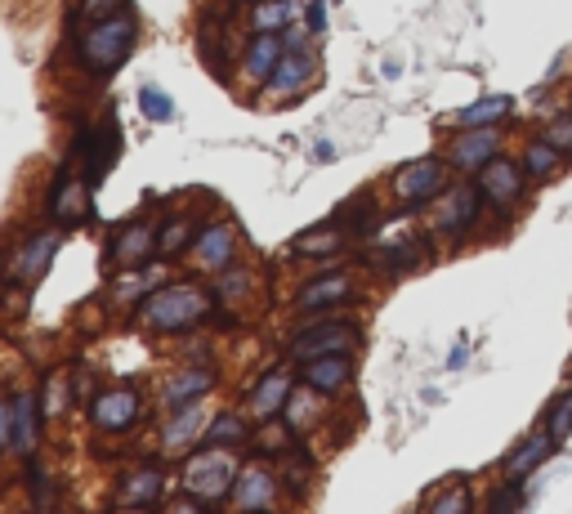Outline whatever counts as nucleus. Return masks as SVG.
<instances>
[{
  "mask_svg": "<svg viewBox=\"0 0 572 514\" xmlns=\"http://www.w3.org/2000/svg\"><path fill=\"white\" fill-rule=\"evenodd\" d=\"M139 32L143 23L135 5L121 9V14L94 18V23H76V36H72L76 72H85L90 81H112L130 63V54L139 50Z\"/></svg>",
  "mask_w": 572,
  "mask_h": 514,
  "instance_id": "1",
  "label": "nucleus"
},
{
  "mask_svg": "<svg viewBox=\"0 0 572 514\" xmlns=\"http://www.w3.org/2000/svg\"><path fill=\"white\" fill-rule=\"evenodd\" d=\"M215 309H219L215 291L184 278V282H161V287H152L135 304V318L152 336H188V331H197L202 322H211Z\"/></svg>",
  "mask_w": 572,
  "mask_h": 514,
  "instance_id": "2",
  "label": "nucleus"
},
{
  "mask_svg": "<svg viewBox=\"0 0 572 514\" xmlns=\"http://www.w3.org/2000/svg\"><path fill=\"white\" fill-rule=\"evenodd\" d=\"M242 447H211V443H197L193 452L184 456L179 465V492H188L193 501L219 510L228 497H233V483L242 474Z\"/></svg>",
  "mask_w": 572,
  "mask_h": 514,
  "instance_id": "3",
  "label": "nucleus"
},
{
  "mask_svg": "<svg viewBox=\"0 0 572 514\" xmlns=\"http://www.w3.org/2000/svg\"><path fill=\"white\" fill-rule=\"evenodd\" d=\"M362 349V327L349 313L322 309L304 313V322L295 327V336L286 340V363H313V358H336V354H358Z\"/></svg>",
  "mask_w": 572,
  "mask_h": 514,
  "instance_id": "4",
  "label": "nucleus"
},
{
  "mask_svg": "<svg viewBox=\"0 0 572 514\" xmlns=\"http://www.w3.org/2000/svg\"><path fill=\"white\" fill-rule=\"evenodd\" d=\"M117 157H121V121H117V112H108L103 121H81V117H76L68 161H72L76 170H81L85 179H90L94 193L108 184V175H112V166H117Z\"/></svg>",
  "mask_w": 572,
  "mask_h": 514,
  "instance_id": "5",
  "label": "nucleus"
},
{
  "mask_svg": "<svg viewBox=\"0 0 572 514\" xmlns=\"http://www.w3.org/2000/svg\"><path fill=\"white\" fill-rule=\"evenodd\" d=\"M148 416V394L139 385H103L85 403V421L99 439H126Z\"/></svg>",
  "mask_w": 572,
  "mask_h": 514,
  "instance_id": "6",
  "label": "nucleus"
},
{
  "mask_svg": "<svg viewBox=\"0 0 572 514\" xmlns=\"http://www.w3.org/2000/svg\"><path fill=\"white\" fill-rule=\"evenodd\" d=\"M63 246V228H32L14 242L9 251V264H5V278L14 287H41L54 269V255Z\"/></svg>",
  "mask_w": 572,
  "mask_h": 514,
  "instance_id": "7",
  "label": "nucleus"
},
{
  "mask_svg": "<svg viewBox=\"0 0 572 514\" xmlns=\"http://www.w3.org/2000/svg\"><path fill=\"white\" fill-rule=\"evenodd\" d=\"M447 179H452V166H447V157H416L407 161V166H398L394 175H389V188H394V197L403 202V211H421V206L438 202V197L447 193Z\"/></svg>",
  "mask_w": 572,
  "mask_h": 514,
  "instance_id": "8",
  "label": "nucleus"
},
{
  "mask_svg": "<svg viewBox=\"0 0 572 514\" xmlns=\"http://www.w3.org/2000/svg\"><path fill=\"white\" fill-rule=\"evenodd\" d=\"M45 215H50L54 228H63V233L81 228L94 215V188L72 161H63V166L54 170V184H50V193H45Z\"/></svg>",
  "mask_w": 572,
  "mask_h": 514,
  "instance_id": "9",
  "label": "nucleus"
},
{
  "mask_svg": "<svg viewBox=\"0 0 572 514\" xmlns=\"http://www.w3.org/2000/svg\"><path fill=\"white\" fill-rule=\"evenodd\" d=\"M237 251H242V233H237V224L228 220V215H219V220H206L202 228H197V237H193V246H188L184 260L193 264L197 273L215 278V273L233 269Z\"/></svg>",
  "mask_w": 572,
  "mask_h": 514,
  "instance_id": "10",
  "label": "nucleus"
},
{
  "mask_svg": "<svg viewBox=\"0 0 572 514\" xmlns=\"http://www.w3.org/2000/svg\"><path fill=\"white\" fill-rule=\"evenodd\" d=\"M157 237H161V224H152L148 215H135V220L117 224L108 237V251H103V264L117 273L126 269H148L157 260Z\"/></svg>",
  "mask_w": 572,
  "mask_h": 514,
  "instance_id": "11",
  "label": "nucleus"
},
{
  "mask_svg": "<svg viewBox=\"0 0 572 514\" xmlns=\"http://www.w3.org/2000/svg\"><path fill=\"white\" fill-rule=\"evenodd\" d=\"M322 76L318 50H286L282 63L273 68L269 85L260 90V108H282V103H300V94Z\"/></svg>",
  "mask_w": 572,
  "mask_h": 514,
  "instance_id": "12",
  "label": "nucleus"
},
{
  "mask_svg": "<svg viewBox=\"0 0 572 514\" xmlns=\"http://www.w3.org/2000/svg\"><path fill=\"white\" fill-rule=\"evenodd\" d=\"M166 501V470L161 461H135L112 483V510H157Z\"/></svg>",
  "mask_w": 572,
  "mask_h": 514,
  "instance_id": "13",
  "label": "nucleus"
},
{
  "mask_svg": "<svg viewBox=\"0 0 572 514\" xmlns=\"http://www.w3.org/2000/svg\"><path fill=\"white\" fill-rule=\"evenodd\" d=\"M286 45H282V32H260V36H246L242 54H237L233 63V81L242 94H260L264 85H269L273 68L282 63Z\"/></svg>",
  "mask_w": 572,
  "mask_h": 514,
  "instance_id": "14",
  "label": "nucleus"
},
{
  "mask_svg": "<svg viewBox=\"0 0 572 514\" xmlns=\"http://www.w3.org/2000/svg\"><path fill=\"white\" fill-rule=\"evenodd\" d=\"M483 215V193L479 184H447V193L434 202V233L447 242H461Z\"/></svg>",
  "mask_w": 572,
  "mask_h": 514,
  "instance_id": "15",
  "label": "nucleus"
},
{
  "mask_svg": "<svg viewBox=\"0 0 572 514\" xmlns=\"http://www.w3.org/2000/svg\"><path fill=\"white\" fill-rule=\"evenodd\" d=\"M282 497H286L282 474L273 470L269 461H260V456H255V461L242 465V474H237L228 506H233L237 514H242V510H269V514H278V501Z\"/></svg>",
  "mask_w": 572,
  "mask_h": 514,
  "instance_id": "16",
  "label": "nucleus"
},
{
  "mask_svg": "<svg viewBox=\"0 0 572 514\" xmlns=\"http://www.w3.org/2000/svg\"><path fill=\"white\" fill-rule=\"evenodd\" d=\"M300 389V376H295V363H282V367H269L251 389H246V416L255 425L260 421H273V416L286 412L291 394Z\"/></svg>",
  "mask_w": 572,
  "mask_h": 514,
  "instance_id": "17",
  "label": "nucleus"
},
{
  "mask_svg": "<svg viewBox=\"0 0 572 514\" xmlns=\"http://www.w3.org/2000/svg\"><path fill=\"white\" fill-rule=\"evenodd\" d=\"M474 184H479L483 193V206H492L497 215H510L514 206L523 202V188H528V170L519 166V161H488V166L474 175Z\"/></svg>",
  "mask_w": 572,
  "mask_h": 514,
  "instance_id": "18",
  "label": "nucleus"
},
{
  "mask_svg": "<svg viewBox=\"0 0 572 514\" xmlns=\"http://www.w3.org/2000/svg\"><path fill=\"white\" fill-rule=\"evenodd\" d=\"M497 157H501V130L497 126H470L447 144V166H452L456 175H470V179Z\"/></svg>",
  "mask_w": 572,
  "mask_h": 514,
  "instance_id": "19",
  "label": "nucleus"
},
{
  "mask_svg": "<svg viewBox=\"0 0 572 514\" xmlns=\"http://www.w3.org/2000/svg\"><path fill=\"white\" fill-rule=\"evenodd\" d=\"M358 295V278L349 269H327L304 278V287L295 291V309L300 313H322V309H340Z\"/></svg>",
  "mask_w": 572,
  "mask_h": 514,
  "instance_id": "20",
  "label": "nucleus"
},
{
  "mask_svg": "<svg viewBox=\"0 0 572 514\" xmlns=\"http://www.w3.org/2000/svg\"><path fill=\"white\" fill-rule=\"evenodd\" d=\"M349 242H354L349 228L340 224V215H331V220H322V224L300 228V233L291 237V255L295 260H336Z\"/></svg>",
  "mask_w": 572,
  "mask_h": 514,
  "instance_id": "21",
  "label": "nucleus"
},
{
  "mask_svg": "<svg viewBox=\"0 0 572 514\" xmlns=\"http://www.w3.org/2000/svg\"><path fill=\"white\" fill-rule=\"evenodd\" d=\"M295 376H300V385L313 389V394L336 398V394H345V389L354 385V354L313 358V363H300V367H295Z\"/></svg>",
  "mask_w": 572,
  "mask_h": 514,
  "instance_id": "22",
  "label": "nucleus"
},
{
  "mask_svg": "<svg viewBox=\"0 0 572 514\" xmlns=\"http://www.w3.org/2000/svg\"><path fill=\"white\" fill-rule=\"evenodd\" d=\"M219 385V371L211 363H193V367H179L175 376L161 385V403L170 407V412H179V407H193L202 403L206 394Z\"/></svg>",
  "mask_w": 572,
  "mask_h": 514,
  "instance_id": "23",
  "label": "nucleus"
},
{
  "mask_svg": "<svg viewBox=\"0 0 572 514\" xmlns=\"http://www.w3.org/2000/svg\"><path fill=\"white\" fill-rule=\"evenodd\" d=\"M206 421H211V416H206V407H202V403L170 412L166 421H161V452H166V456H188L197 443H202Z\"/></svg>",
  "mask_w": 572,
  "mask_h": 514,
  "instance_id": "24",
  "label": "nucleus"
},
{
  "mask_svg": "<svg viewBox=\"0 0 572 514\" xmlns=\"http://www.w3.org/2000/svg\"><path fill=\"white\" fill-rule=\"evenodd\" d=\"M367 264H376L389 278H407L412 269L425 264V237H398V242H380L367 251Z\"/></svg>",
  "mask_w": 572,
  "mask_h": 514,
  "instance_id": "25",
  "label": "nucleus"
},
{
  "mask_svg": "<svg viewBox=\"0 0 572 514\" xmlns=\"http://www.w3.org/2000/svg\"><path fill=\"white\" fill-rule=\"evenodd\" d=\"M41 389H14V452L32 456L36 452V434H41Z\"/></svg>",
  "mask_w": 572,
  "mask_h": 514,
  "instance_id": "26",
  "label": "nucleus"
},
{
  "mask_svg": "<svg viewBox=\"0 0 572 514\" xmlns=\"http://www.w3.org/2000/svg\"><path fill=\"white\" fill-rule=\"evenodd\" d=\"M300 18H304V0H251V9H246V36L286 32Z\"/></svg>",
  "mask_w": 572,
  "mask_h": 514,
  "instance_id": "27",
  "label": "nucleus"
},
{
  "mask_svg": "<svg viewBox=\"0 0 572 514\" xmlns=\"http://www.w3.org/2000/svg\"><path fill=\"white\" fill-rule=\"evenodd\" d=\"M555 447H559V439H555L550 430L532 434L528 443H519L510 456H505V479H528L532 470H541V465L555 456Z\"/></svg>",
  "mask_w": 572,
  "mask_h": 514,
  "instance_id": "28",
  "label": "nucleus"
},
{
  "mask_svg": "<svg viewBox=\"0 0 572 514\" xmlns=\"http://www.w3.org/2000/svg\"><path fill=\"white\" fill-rule=\"evenodd\" d=\"M255 282H260V278H255L251 264H233V269L215 273V278H211V291H215V300L224 304V309H242V304H251Z\"/></svg>",
  "mask_w": 572,
  "mask_h": 514,
  "instance_id": "29",
  "label": "nucleus"
},
{
  "mask_svg": "<svg viewBox=\"0 0 572 514\" xmlns=\"http://www.w3.org/2000/svg\"><path fill=\"white\" fill-rule=\"evenodd\" d=\"M295 443H300V434L286 425V416H273V421L255 425V434H251V443H246V447H251V456H260V461H269V456H278V461H282Z\"/></svg>",
  "mask_w": 572,
  "mask_h": 514,
  "instance_id": "30",
  "label": "nucleus"
},
{
  "mask_svg": "<svg viewBox=\"0 0 572 514\" xmlns=\"http://www.w3.org/2000/svg\"><path fill=\"white\" fill-rule=\"evenodd\" d=\"M251 434H255V421L246 412H215L211 421H206L202 443H211V447H246V443H251Z\"/></svg>",
  "mask_w": 572,
  "mask_h": 514,
  "instance_id": "31",
  "label": "nucleus"
},
{
  "mask_svg": "<svg viewBox=\"0 0 572 514\" xmlns=\"http://www.w3.org/2000/svg\"><path fill=\"white\" fill-rule=\"evenodd\" d=\"M340 224L349 228V237H354V242H367L371 233H376L380 224H385V215L376 211V197L371 193H358V197H349L345 206H340Z\"/></svg>",
  "mask_w": 572,
  "mask_h": 514,
  "instance_id": "32",
  "label": "nucleus"
},
{
  "mask_svg": "<svg viewBox=\"0 0 572 514\" xmlns=\"http://www.w3.org/2000/svg\"><path fill=\"white\" fill-rule=\"evenodd\" d=\"M416 514H474V488L470 479H447L443 488H434L425 497V506Z\"/></svg>",
  "mask_w": 572,
  "mask_h": 514,
  "instance_id": "33",
  "label": "nucleus"
},
{
  "mask_svg": "<svg viewBox=\"0 0 572 514\" xmlns=\"http://www.w3.org/2000/svg\"><path fill=\"white\" fill-rule=\"evenodd\" d=\"M197 224L193 215H170L166 224H161V237H157V260H184L188 246H193L197 237Z\"/></svg>",
  "mask_w": 572,
  "mask_h": 514,
  "instance_id": "34",
  "label": "nucleus"
},
{
  "mask_svg": "<svg viewBox=\"0 0 572 514\" xmlns=\"http://www.w3.org/2000/svg\"><path fill=\"white\" fill-rule=\"evenodd\" d=\"M519 166L528 170V179H550V175H559V166H564V152L550 144L546 135H537V139H528V144H523V161H519Z\"/></svg>",
  "mask_w": 572,
  "mask_h": 514,
  "instance_id": "35",
  "label": "nucleus"
},
{
  "mask_svg": "<svg viewBox=\"0 0 572 514\" xmlns=\"http://www.w3.org/2000/svg\"><path fill=\"white\" fill-rule=\"evenodd\" d=\"M514 112V99L510 94H488V99L470 103V108L456 112V126L470 130V126H497V121H505Z\"/></svg>",
  "mask_w": 572,
  "mask_h": 514,
  "instance_id": "36",
  "label": "nucleus"
},
{
  "mask_svg": "<svg viewBox=\"0 0 572 514\" xmlns=\"http://www.w3.org/2000/svg\"><path fill=\"white\" fill-rule=\"evenodd\" d=\"M318 403H327V398L300 385V389L291 394V403H286V412H282V416H286V425H291L295 434H309L313 425H318Z\"/></svg>",
  "mask_w": 572,
  "mask_h": 514,
  "instance_id": "37",
  "label": "nucleus"
},
{
  "mask_svg": "<svg viewBox=\"0 0 572 514\" xmlns=\"http://www.w3.org/2000/svg\"><path fill=\"white\" fill-rule=\"evenodd\" d=\"M135 103H139L143 121H152V126H170V121H175V117H179L175 99H170V94H166V90H161V85H139Z\"/></svg>",
  "mask_w": 572,
  "mask_h": 514,
  "instance_id": "38",
  "label": "nucleus"
},
{
  "mask_svg": "<svg viewBox=\"0 0 572 514\" xmlns=\"http://www.w3.org/2000/svg\"><path fill=\"white\" fill-rule=\"evenodd\" d=\"M36 389H41V412H45V421H59V416L72 407L68 371H50V376H45V385H36Z\"/></svg>",
  "mask_w": 572,
  "mask_h": 514,
  "instance_id": "39",
  "label": "nucleus"
},
{
  "mask_svg": "<svg viewBox=\"0 0 572 514\" xmlns=\"http://www.w3.org/2000/svg\"><path fill=\"white\" fill-rule=\"evenodd\" d=\"M519 501H523V479H505L501 488H492L488 514H519Z\"/></svg>",
  "mask_w": 572,
  "mask_h": 514,
  "instance_id": "40",
  "label": "nucleus"
},
{
  "mask_svg": "<svg viewBox=\"0 0 572 514\" xmlns=\"http://www.w3.org/2000/svg\"><path fill=\"white\" fill-rule=\"evenodd\" d=\"M121 9H130V0H76L72 18H76V23H94V18L121 14Z\"/></svg>",
  "mask_w": 572,
  "mask_h": 514,
  "instance_id": "41",
  "label": "nucleus"
},
{
  "mask_svg": "<svg viewBox=\"0 0 572 514\" xmlns=\"http://www.w3.org/2000/svg\"><path fill=\"white\" fill-rule=\"evenodd\" d=\"M546 430H550V434H555V439H559V443H564V439H568V434H572V389H568V394H564V398H559V403H555V407H550V421H546Z\"/></svg>",
  "mask_w": 572,
  "mask_h": 514,
  "instance_id": "42",
  "label": "nucleus"
},
{
  "mask_svg": "<svg viewBox=\"0 0 572 514\" xmlns=\"http://www.w3.org/2000/svg\"><path fill=\"white\" fill-rule=\"evenodd\" d=\"M14 452V398H0V456Z\"/></svg>",
  "mask_w": 572,
  "mask_h": 514,
  "instance_id": "43",
  "label": "nucleus"
},
{
  "mask_svg": "<svg viewBox=\"0 0 572 514\" xmlns=\"http://www.w3.org/2000/svg\"><path fill=\"white\" fill-rule=\"evenodd\" d=\"M304 27L313 36H327V0H304Z\"/></svg>",
  "mask_w": 572,
  "mask_h": 514,
  "instance_id": "44",
  "label": "nucleus"
},
{
  "mask_svg": "<svg viewBox=\"0 0 572 514\" xmlns=\"http://www.w3.org/2000/svg\"><path fill=\"white\" fill-rule=\"evenodd\" d=\"M546 139H550V144H555L559 152H572V112H568V117H555V121H550V126H546Z\"/></svg>",
  "mask_w": 572,
  "mask_h": 514,
  "instance_id": "45",
  "label": "nucleus"
},
{
  "mask_svg": "<svg viewBox=\"0 0 572 514\" xmlns=\"http://www.w3.org/2000/svg\"><path fill=\"white\" fill-rule=\"evenodd\" d=\"M313 41H318V36H313L309 27H304V18H300V23H291V27L282 32V45H286V50H313Z\"/></svg>",
  "mask_w": 572,
  "mask_h": 514,
  "instance_id": "46",
  "label": "nucleus"
},
{
  "mask_svg": "<svg viewBox=\"0 0 572 514\" xmlns=\"http://www.w3.org/2000/svg\"><path fill=\"white\" fill-rule=\"evenodd\" d=\"M161 514H215V510L202 506V501H193L188 492H179L175 501H166V506H161Z\"/></svg>",
  "mask_w": 572,
  "mask_h": 514,
  "instance_id": "47",
  "label": "nucleus"
},
{
  "mask_svg": "<svg viewBox=\"0 0 572 514\" xmlns=\"http://www.w3.org/2000/svg\"><path fill=\"white\" fill-rule=\"evenodd\" d=\"M465 358H470V349H465V345H456V354L447 358V367H452V371H456V367H465Z\"/></svg>",
  "mask_w": 572,
  "mask_h": 514,
  "instance_id": "48",
  "label": "nucleus"
},
{
  "mask_svg": "<svg viewBox=\"0 0 572 514\" xmlns=\"http://www.w3.org/2000/svg\"><path fill=\"white\" fill-rule=\"evenodd\" d=\"M112 514H157V510H112Z\"/></svg>",
  "mask_w": 572,
  "mask_h": 514,
  "instance_id": "49",
  "label": "nucleus"
},
{
  "mask_svg": "<svg viewBox=\"0 0 572 514\" xmlns=\"http://www.w3.org/2000/svg\"><path fill=\"white\" fill-rule=\"evenodd\" d=\"M242 514H269V510H242Z\"/></svg>",
  "mask_w": 572,
  "mask_h": 514,
  "instance_id": "50",
  "label": "nucleus"
},
{
  "mask_svg": "<svg viewBox=\"0 0 572 514\" xmlns=\"http://www.w3.org/2000/svg\"><path fill=\"white\" fill-rule=\"evenodd\" d=\"M41 514H68V510H41Z\"/></svg>",
  "mask_w": 572,
  "mask_h": 514,
  "instance_id": "51",
  "label": "nucleus"
},
{
  "mask_svg": "<svg viewBox=\"0 0 572 514\" xmlns=\"http://www.w3.org/2000/svg\"><path fill=\"white\" fill-rule=\"evenodd\" d=\"M233 5H251V0H233Z\"/></svg>",
  "mask_w": 572,
  "mask_h": 514,
  "instance_id": "52",
  "label": "nucleus"
}]
</instances>
